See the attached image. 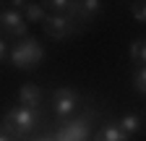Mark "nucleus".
I'll return each mask as SVG.
<instances>
[{
    "label": "nucleus",
    "mask_w": 146,
    "mask_h": 141,
    "mask_svg": "<svg viewBox=\"0 0 146 141\" xmlns=\"http://www.w3.org/2000/svg\"><path fill=\"white\" fill-rule=\"evenodd\" d=\"M39 110H29V107H13L8 110L5 115V123H3V133H8L11 138L13 136H29L34 128H36V123H39Z\"/></svg>",
    "instance_id": "f257e3e1"
},
{
    "label": "nucleus",
    "mask_w": 146,
    "mask_h": 141,
    "mask_svg": "<svg viewBox=\"0 0 146 141\" xmlns=\"http://www.w3.org/2000/svg\"><path fill=\"white\" fill-rule=\"evenodd\" d=\"M8 58H11V63L16 68H34L36 63L44 58V50H42V45L36 42V39H24V42H18L11 50Z\"/></svg>",
    "instance_id": "f03ea898"
},
{
    "label": "nucleus",
    "mask_w": 146,
    "mask_h": 141,
    "mask_svg": "<svg viewBox=\"0 0 146 141\" xmlns=\"http://www.w3.org/2000/svg\"><path fill=\"white\" fill-rule=\"evenodd\" d=\"M89 138H91L89 120H84V118H68L55 131V141H89Z\"/></svg>",
    "instance_id": "7ed1b4c3"
},
{
    "label": "nucleus",
    "mask_w": 146,
    "mask_h": 141,
    "mask_svg": "<svg viewBox=\"0 0 146 141\" xmlns=\"http://www.w3.org/2000/svg\"><path fill=\"white\" fill-rule=\"evenodd\" d=\"M44 31L52 39H65L70 34H76V24L70 16H58V13H47L44 19Z\"/></svg>",
    "instance_id": "20e7f679"
},
{
    "label": "nucleus",
    "mask_w": 146,
    "mask_h": 141,
    "mask_svg": "<svg viewBox=\"0 0 146 141\" xmlns=\"http://www.w3.org/2000/svg\"><path fill=\"white\" fill-rule=\"evenodd\" d=\"M76 107H78V94L73 92V89H55L52 92V110H55V115H60V118H70L73 112H76Z\"/></svg>",
    "instance_id": "39448f33"
},
{
    "label": "nucleus",
    "mask_w": 146,
    "mask_h": 141,
    "mask_svg": "<svg viewBox=\"0 0 146 141\" xmlns=\"http://www.w3.org/2000/svg\"><path fill=\"white\" fill-rule=\"evenodd\" d=\"M0 29L11 37H24L26 34V19L18 11H0Z\"/></svg>",
    "instance_id": "423d86ee"
},
{
    "label": "nucleus",
    "mask_w": 146,
    "mask_h": 141,
    "mask_svg": "<svg viewBox=\"0 0 146 141\" xmlns=\"http://www.w3.org/2000/svg\"><path fill=\"white\" fill-rule=\"evenodd\" d=\"M18 99H21V107L39 110V104H42V89L36 84H24L21 92H18Z\"/></svg>",
    "instance_id": "0eeeda50"
},
{
    "label": "nucleus",
    "mask_w": 146,
    "mask_h": 141,
    "mask_svg": "<svg viewBox=\"0 0 146 141\" xmlns=\"http://www.w3.org/2000/svg\"><path fill=\"white\" fill-rule=\"evenodd\" d=\"M13 5L24 8V19L31 21V24H44V19H47V11L39 3H13Z\"/></svg>",
    "instance_id": "6e6552de"
},
{
    "label": "nucleus",
    "mask_w": 146,
    "mask_h": 141,
    "mask_svg": "<svg viewBox=\"0 0 146 141\" xmlns=\"http://www.w3.org/2000/svg\"><path fill=\"white\" fill-rule=\"evenodd\" d=\"M115 126H117L128 138H131V136H136V133L141 131V118H138V115H133V112H128V115H123V118L115 123Z\"/></svg>",
    "instance_id": "1a4fd4ad"
},
{
    "label": "nucleus",
    "mask_w": 146,
    "mask_h": 141,
    "mask_svg": "<svg viewBox=\"0 0 146 141\" xmlns=\"http://www.w3.org/2000/svg\"><path fill=\"white\" fill-rule=\"evenodd\" d=\"M94 141H128V136L115 126V123H110V126H104V128H99V131H97Z\"/></svg>",
    "instance_id": "9d476101"
},
{
    "label": "nucleus",
    "mask_w": 146,
    "mask_h": 141,
    "mask_svg": "<svg viewBox=\"0 0 146 141\" xmlns=\"http://www.w3.org/2000/svg\"><path fill=\"white\" fill-rule=\"evenodd\" d=\"M131 58H133L136 63H141V68L146 65V39H136V42L131 45Z\"/></svg>",
    "instance_id": "9b49d317"
},
{
    "label": "nucleus",
    "mask_w": 146,
    "mask_h": 141,
    "mask_svg": "<svg viewBox=\"0 0 146 141\" xmlns=\"http://www.w3.org/2000/svg\"><path fill=\"white\" fill-rule=\"evenodd\" d=\"M44 8L55 11L58 16H68V11H73V8H76V3H70V0H50Z\"/></svg>",
    "instance_id": "f8f14e48"
},
{
    "label": "nucleus",
    "mask_w": 146,
    "mask_h": 141,
    "mask_svg": "<svg viewBox=\"0 0 146 141\" xmlns=\"http://www.w3.org/2000/svg\"><path fill=\"white\" fill-rule=\"evenodd\" d=\"M102 8V3H97V0H86V3H76V11L81 16H86V19H91V16H97Z\"/></svg>",
    "instance_id": "ddd939ff"
},
{
    "label": "nucleus",
    "mask_w": 146,
    "mask_h": 141,
    "mask_svg": "<svg viewBox=\"0 0 146 141\" xmlns=\"http://www.w3.org/2000/svg\"><path fill=\"white\" fill-rule=\"evenodd\" d=\"M133 86H136V92L146 94V65L136 70V76H133Z\"/></svg>",
    "instance_id": "4468645a"
},
{
    "label": "nucleus",
    "mask_w": 146,
    "mask_h": 141,
    "mask_svg": "<svg viewBox=\"0 0 146 141\" xmlns=\"http://www.w3.org/2000/svg\"><path fill=\"white\" fill-rule=\"evenodd\" d=\"M133 19L138 24H146V3H136L133 5Z\"/></svg>",
    "instance_id": "2eb2a0df"
},
{
    "label": "nucleus",
    "mask_w": 146,
    "mask_h": 141,
    "mask_svg": "<svg viewBox=\"0 0 146 141\" xmlns=\"http://www.w3.org/2000/svg\"><path fill=\"white\" fill-rule=\"evenodd\" d=\"M8 55H11V50H8V45H5L3 39H0V60H5Z\"/></svg>",
    "instance_id": "dca6fc26"
},
{
    "label": "nucleus",
    "mask_w": 146,
    "mask_h": 141,
    "mask_svg": "<svg viewBox=\"0 0 146 141\" xmlns=\"http://www.w3.org/2000/svg\"><path fill=\"white\" fill-rule=\"evenodd\" d=\"M0 141H13V138H11L8 133H3V131H0Z\"/></svg>",
    "instance_id": "f3484780"
},
{
    "label": "nucleus",
    "mask_w": 146,
    "mask_h": 141,
    "mask_svg": "<svg viewBox=\"0 0 146 141\" xmlns=\"http://www.w3.org/2000/svg\"><path fill=\"white\" fill-rule=\"evenodd\" d=\"M36 141H55V136H44V138H36Z\"/></svg>",
    "instance_id": "a211bd4d"
},
{
    "label": "nucleus",
    "mask_w": 146,
    "mask_h": 141,
    "mask_svg": "<svg viewBox=\"0 0 146 141\" xmlns=\"http://www.w3.org/2000/svg\"><path fill=\"white\" fill-rule=\"evenodd\" d=\"M0 5H3V3H0Z\"/></svg>",
    "instance_id": "6ab92c4d"
}]
</instances>
